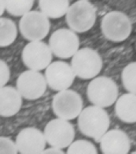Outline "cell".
Listing matches in <instances>:
<instances>
[{"mask_svg":"<svg viewBox=\"0 0 136 154\" xmlns=\"http://www.w3.org/2000/svg\"><path fill=\"white\" fill-rule=\"evenodd\" d=\"M78 128L85 136L100 142L108 131L110 120L107 112L98 106H89L83 109L78 116Z\"/></svg>","mask_w":136,"mask_h":154,"instance_id":"obj_1","label":"cell"},{"mask_svg":"<svg viewBox=\"0 0 136 154\" xmlns=\"http://www.w3.org/2000/svg\"><path fill=\"white\" fill-rule=\"evenodd\" d=\"M68 154H97L98 149L92 143L87 140H77L73 142L68 147Z\"/></svg>","mask_w":136,"mask_h":154,"instance_id":"obj_21","label":"cell"},{"mask_svg":"<svg viewBox=\"0 0 136 154\" xmlns=\"http://www.w3.org/2000/svg\"><path fill=\"white\" fill-rule=\"evenodd\" d=\"M75 77L72 66L63 61H54L46 68L45 78L48 86L57 92L71 87Z\"/></svg>","mask_w":136,"mask_h":154,"instance_id":"obj_12","label":"cell"},{"mask_svg":"<svg viewBox=\"0 0 136 154\" xmlns=\"http://www.w3.org/2000/svg\"><path fill=\"white\" fill-rule=\"evenodd\" d=\"M19 152L16 143L6 137L0 138V153L1 154H17Z\"/></svg>","mask_w":136,"mask_h":154,"instance_id":"obj_22","label":"cell"},{"mask_svg":"<svg viewBox=\"0 0 136 154\" xmlns=\"http://www.w3.org/2000/svg\"><path fill=\"white\" fill-rule=\"evenodd\" d=\"M6 10L10 15L22 17L33 6L34 0H4Z\"/></svg>","mask_w":136,"mask_h":154,"instance_id":"obj_19","label":"cell"},{"mask_svg":"<svg viewBox=\"0 0 136 154\" xmlns=\"http://www.w3.org/2000/svg\"><path fill=\"white\" fill-rule=\"evenodd\" d=\"M64 154L65 152L62 151L61 149L57 148V147H53L51 148L47 149H44L42 152V154Z\"/></svg>","mask_w":136,"mask_h":154,"instance_id":"obj_24","label":"cell"},{"mask_svg":"<svg viewBox=\"0 0 136 154\" xmlns=\"http://www.w3.org/2000/svg\"><path fill=\"white\" fill-rule=\"evenodd\" d=\"M131 153H133V154H136V151H135V152H131Z\"/></svg>","mask_w":136,"mask_h":154,"instance_id":"obj_26","label":"cell"},{"mask_svg":"<svg viewBox=\"0 0 136 154\" xmlns=\"http://www.w3.org/2000/svg\"><path fill=\"white\" fill-rule=\"evenodd\" d=\"M83 100L80 95L70 89L60 91L52 101V109L58 118L73 120L78 117L83 110Z\"/></svg>","mask_w":136,"mask_h":154,"instance_id":"obj_7","label":"cell"},{"mask_svg":"<svg viewBox=\"0 0 136 154\" xmlns=\"http://www.w3.org/2000/svg\"><path fill=\"white\" fill-rule=\"evenodd\" d=\"M104 37L108 41L120 42L126 40L131 32L130 18L120 11H111L104 16L101 23Z\"/></svg>","mask_w":136,"mask_h":154,"instance_id":"obj_5","label":"cell"},{"mask_svg":"<svg viewBox=\"0 0 136 154\" xmlns=\"http://www.w3.org/2000/svg\"><path fill=\"white\" fill-rule=\"evenodd\" d=\"M115 112L119 119L124 123L136 122V94L127 93L116 101Z\"/></svg>","mask_w":136,"mask_h":154,"instance_id":"obj_16","label":"cell"},{"mask_svg":"<svg viewBox=\"0 0 136 154\" xmlns=\"http://www.w3.org/2000/svg\"><path fill=\"white\" fill-rule=\"evenodd\" d=\"M102 59L97 51L82 48L73 57L71 66L76 76L81 79H92L102 69Z\"/></svg>","mask_w":136,"mask_h":154,"instance_id":"obj_4","label":"cell"},{"mask_svg":"<svg viewBox=\"0 0 136 154\" xmlns=\"http://www.w3.org/2000/svg\"><path fill=\"white\" fill-rule=\"evenodd\" d=\"M119 89L116 82L108 77L95 78L89 83L87 96L93 105L108 107L115 103L118 97Z\"/></svg>","mask_w":136,"mask_h":154,"instance_id":"obj_3","label":"cell"},{"mask_svg":"<svg viewBox=\"0 0 136 154\" xmlns=\"http://www.w3.org/2000/svg\"><path fill=\"white\" fill-rule=\"evenodd\" d=\"M4 10H6V7H5L4 0H1V11H0V15H2V14H3Z\"/></svg>","mask_w":136,"mask_h":154,"instance_id":"obj_25","label":"cell"},{"mask_svg":"<svg viewBox=\"0 0 136 154\" xmlns=\"http://www.w3.org/2000/svg\"><path fill=\"white\" fill-rule=\"evenodd\" d=\"M49 17L41 11L31 10L22 16L19 22L21 35L30 42L41 41L50 31Z\"/></svg>","mask_w":136,"mask_h":154,"instance_id":"obj_6","label":"cell"},{"mask_svg":"<svg viewBox=\"0 0 136 154\" xmlns=\"http://www.w3.org/2000/svg\"><path fill=\"white\" fill-rule=\"evenodd\" d=\"M10 77V71L8 65L4 61L0 60V87H3L9 82Z\"/></svg>","mask_w":136,"mask_h":154,"instance_id":"obj_23","label":"cell"},{"mask_svg":"<svg viewBox=\"0 0 136 154\" xmlns=\"http://www.w3.org/2000/svg\"><path fill=\"white\" fill-rule=\"evenodd\" d=\"M18 36V28L13 20L8 18L0 19V46H9Z\"/></svg>","mask_w":136,"mask_h":154,"instance_id":"obj_18","label":"cell"},{"mask_svg":"<svg viewBox=\"0 0 136 154\" xmlns=\"http://www.w3.org/2000/svg\"><path fill=\"white\" fill-rule=\"evenodd\" d=\"M47 82L45 76L38 70H28L20 74L17 81V89L26 100H35L44 96Z\"/></svg>","mask_w":136,"mask_h":154,"instance_id":"obj_11","label":"cell"},{"mask_svg":"<svg viewBox=\"0 0 136 154\" xmlns=\"http://www.w3.org/2000/svg\"><path fill=\"white\" fill-rule=\"evenodd\" d=\"M47 143L53 147H69L75 138V129L67 120L57 118L49 121L44 128Z\"/></svg>","mask_w":136,"mask_h":154,"instance_id":"obj_8","label":"cell"},{"mask_svg":"<svg viewBox=\"0 0 136 154\" xmlns=\"http://www.w3.org/2000/svg\"><path fill=\"white\" fill-rule=\"evenodd\" d=\"M18 151L21 154H42L45 149L44 133L36 128H26L18 133L16 138Z\"/></svg>","mask_w":136,"mask_h":154,"instance_id":"obj_13","label":"cell"},{"mask_svg":"<svg viewBox=\"0 0 136 154\" xmlns=\"http://www.w3.org/2000/svg\"><path fill=\"white\" fill-rule=\"evenodd\" d=\"M99 143L101 151L104 154H127L131 149L129 137L119 129L107 131Z\"/></svg>","mask_w":136,"mask_h":154,"instance_id":"obj_14","label":"cell"},{"mask_svg":"<svg viewBox=\"0 0 136 154\" xmlns=\"http://www.w3.org/2000/svg\"><path fill=\"white\" fill-rule=\"evenodd\" d=\"M65 20L70 29L84 33L92 28L96 21V9L87 0H79L69 6Z\"/></svg>","mask_w":136,"mask_h":154,"instance_id":"obj_2","label":"cell"},{"mask_svg":"<svg viewBox=\"0 0 136 154\" xmlns=\"http://www.w3.org/2000/svg\"><path fill=\"white\" fill-rule=\"evenodd\" d=\"M42 13L49 18L57 19L66 14L69 8V0H39Z\"/></svg>","mask_w":136,"mask_h":154,"instance_id":"obj_17","label":"cell"},{"mask_svg":"<svg viewBox=\"0 0 136 154\" xmlns=\"http://www.w3.org/2000/svg\"><path fill=\"white\" fill-rule=\"evenodd\" d=\"M21 59L26 67L39 71L51 63L52 51L49 45L43 42H31L22 50Z\"/></svg>","mask_w":136,"mask_h":154,"instance_id":"obj_10","label":"cell"},{"mask_svg":"<svg viewBox=\"0 0 136 154\" xmlns=\"http://www.w3.org/2000/svg\"><path fill=\"white\" fill-rule=\"evenodd\" d=\"M121 82L128 92L136 94V62L128 63L123 69Z\"/></svg>","mask_w":136,"mask_h":154,"instance_id":"obj_20","label":"cell"},{"mask_svg":"<svg viewBox=\"0 0 136 154\" xmlns=\"http://www.w3.org/2000/svg\"><path fill=\"white\" fill-rule=\"evenodd\" d=\"M49 46L55 57L61 59L73 57L79 50V40L75 31L67 28L56 30L50 37Z\"/></svg>","mask_w":136,"mask_h":154,"instance_id":"obj_9","label":"cell"},{"mask_svg":"<svg viewBox=\"0 0 136 154\" xmlns=\"http://www.w3.org/2000/svg\"><path fill=\"white\" fill-rule=\"evenodd\" d=\"M22 96L17 88L10 86L0 88V115L12 117L18 113L22 105Z\"/></svg>","mask_w":136,"mask_h":154,"instance_id":"obj_15","label":"cell"}]
</instances>
